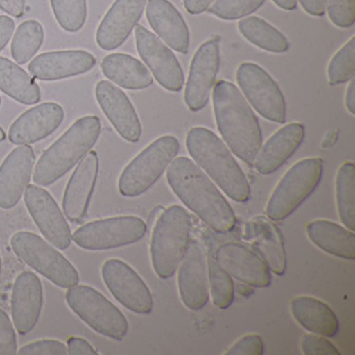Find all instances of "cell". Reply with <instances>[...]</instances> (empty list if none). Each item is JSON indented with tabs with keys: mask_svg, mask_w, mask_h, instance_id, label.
Listing matches in <instances>:
<instances>
[{
	"mask_svg": "<svg viewBox=\"0 0 355 355\" xmlns=\"http://www.w3.org/2000/svg\"><path fill=\"white\" fill-rule=\"evenodd\" d=\"M167 180L182 202L211 230L219 234L234 230L236 219L232 207L192 159H174L167 168Z\"/></svg>",
	"mask_w": 355,
	"mask_h": 355,
	"instance_id": "obj_1",
	"label": "cell"
},
{
	"mask_svg": "<svg viewBox=\"0 0 355 355\" xmlns=\"http://www.w3.org/2000/svg\"><path fill=\"white\" fill-rule=\"evenodd\" d=\"M218 130L228 148L252 166L263 143L261 126L244 95L232 83L220 80L213 93Z\"/></svg>",
	"mask_w": 355,
	"mask_h": 355,
	"instance_id": "obj_2",
	"label": "cell"
},
{
	"mask_svg": "<svg viewBox=\"0 0 355 355\" xmlns=\"http://www.w3.org/2000/svg\"><path fill=\"white\" fill-rule=\"evenodd\" d=\"M186 146L195 163L236 202H246L250 186L225 143L205 128L189 130Z\"/></svg>",
	"mask_w": 355,
	"mask_h": 355,
	"instance_id": "obj_3",
	"label": "cell"
},
{
	"mask_svg": "<svg viewBox=\"0 0 355 355\" xmlns=\"http://www.w3.org/2000/svg\"><path fill=\"white\" fill-rule=\"evenodd\" d=\"M101 132L96 116H85L72 124L41 155L33 180L37 186L49 187L76 167L96 144Z\"/></svg>",
	"mask_w": 355,
	"mask_h": 355,
	"instance_id": "obj_4",
	"label": "cell"
},
{
	"mask_svg": "<svg viewBox=\"0 0 355 355\" xmlns=\"http://www.w3.org/2000/svg\"><path fill=\"white\" fill-rule=\"evenodd\" d=\"M192 230V220L180 205H171L159 216L151 236L150 255L159 277H171L186 252Z\"/></svg>",
	"mask_w": 355,
	"mask_h": 355,
	"instance_id": "obj_5",
	"label": "cell"
},
{
	"mask_svg": "<svg viewBox=\"0 0 355 355\" xmlns=\"http://www.w3.org/2000/svg\"><path fill=\"white\" fill-rule=\"evenodd\" d=\"M180 151L173 136H163L141 151L122 171L118 182L120 194L138 197L144 194L161 178Z\"/></svg>",
	"mask_w": 355,
	"mask_h": 355,
	"instance_id": "obj_6",
	"label": "cell"
},
{
	"mask_svg": "<svg viewBox=\"0 0 355 355\" xmlns=\"http://www.w3.org/2000/svg\"><path fill=\"white\" fill-rule=\"evenodd\" d=\"M11 246L18 259L59 288L68 290L80 282L76 268L38 234L17 232L12 236Z\"/></svg>",
	"mask_w": 355,
	"mask_h": 355,
	"instance_id": "obj_7",
	"label": "cell"
},
{
	"mask_svg": "<svg viewBox=\"0 0 355 355\" xmlns=\"http://www.w3.org/2000/svg\"><path fill=\"white\" fill-rule=\"evenodd\" d=\"M323 175L320 157L301 159L282 176L266 207L272 221L286 219L315 190Z\"/></svg>",
	"mask_w": 355,
	"mask_h": 355,
	"instance_id": "obj_8",
	"label": "cell"
},
{
	"mask_svg": "<svg viewBox=\"0 0 355 355\" xmlns=\"http://www.w3.org/2000/svg\"><path fill=\"white\" fill-rule=\"evenodd\" d=\"M66 301L70 309L97 334L116 340H123L128 334L125 315L96 288L76 284L68 288Z\"/></svg>",
	"mask_w": 355,
	"mask_h": 355,
	"instance_id": "obj_9",
	"label": "cell"
},
{
	"mask_svg": "<svg viewBox=\"0 0 355 355\" xmlns=\"http://www.w3.org/2000/svg\"><path fill=\"white\" fill-rule=\"evenodd\" d=\"M146 232L147 225L142 219L123 216L85 224L74 232L72 240L85 250H111L138 242Z\"/></svg>",
	"mask_w": 355,
	"mask_h": 355,
	"instance_id": "obj_10",
	"label": "cell"
},
{
	"mask_svg": "<svg viewBox=\"0 0 355 355\" xmlns=\"http://www.w3.org/2000/svg\"><path fill=\"white\" fill-rule=\"evenodd\" d=\"M236 82L245 99L265 119L286 122V105L277 83L261 66L243 63L236 70Z\"/></svg>",
	"mask_w": 355,
	"mask_h": 355,
	"instance_id": "obj_11",
	"label": "cell"
},
{
	"mask_svg": "<svg viewBox=\"0 0 355 355\" xmlns=\"http://www.w3.org/2000/svg\"><path fill=\"white\" fill-rule=\"evenodd\" d=\"M101 275L107 290L120 304L139 315L151 313L153 299L150 290L130 265L120 259H107L101 268Z\"/></svg>",
	"mask_w": 355,
	"mask_h": 355,
	"instance_id": "obj_12",
	"label": "cell"
},
{
	"mask_svg": "<svg viewBox=\"0 0 355 355\" xmlns=\"http://www.w3.org/2000/svg\"><path fill=\"white\" fill-rule=\"evenodd\" d=\"M136 44L141 59L157 82L170 92H180L184 84V71L171 49L143 26H137Z\"/></svg>",
	"mask_w": 355,
	"mask_h": 355,
	"instance_id": "obj_13",
	"label": "cell"
},
{
	"mask_svg": "<svg viewBox=\"0 0 355 355\" xmlns=\"http://www.w3.org/2000/svg\"><path fill=\"white\" fill-rule=\"evenodd\" d=\"M24 202L44 238L60 250L69 248L72 242L71 230L49 191L31 184L24 192Z\"/></svg>",
	"mask_w": 355,
	"mask_h": 355,
	"instance_id": "obj_14",
	"label": "cell"
},
{
	"mask_svg": "<svg viewBox=\"0 0 355 355\" xmlns=\"http://www.w3.org/2000/svg\"><path fill=\"white\" fill-rule=\"evenodd\" d=\"M219 68V42L207 41L193 57L187 80L184 101L191 111H201L209 103Z\"/></svg>",
	"mask_w": 355,
	"mask_h": 355,
	"instance_id": "obj_15",
	"label": "cell"
},
{
	"mask_svg": "<svg viewBox=\"0 0 355 355\" xmlns=\"http://www.w3.org/2000/svg\"><path fill=\"white\" fill-rule=\"evenodd\" d=\"M178 271V290L182 302L192 311L203 309L209 301L207 259L198 241L189 243L180 261Z\"/></svg>",
	"mask_w": 355,
	"mask_h": 355,
	"instance_id": "obj_16",
	"label": "cell"
},
{
	"mask_svg": "<svg viewBox=\"0 0 355 355\" xmlns=\"http://www.w3.org/2000/svg\"><path fill=\"white\" fill-rule=\"evenodd\" d=\"M214 259L226 273L247 286L266 288L271 284V271L265 261L244 245L225 243L216 250Z\"/></svg>",
	"mask_w": 355,
	"mask_h": 355,
	"instance_id": "obj_17",
	"label": "cell"
},
{
	"mask_svg": "<svg viewBox=\"0 0 355 355\" xmlns=\"http://www.w3.org/2000/svg\"><path fill=\"white\" fill-rule=\"evenodd\" d=\"M99 107L118 134L130 143L142 136V125L128 95L109 80H101L95 88Z\"/></svg>",
	"mask_w": 355,
	"mask_h": 355,
	"instance_id": "obj_18",
	"label": "cell"
},
{
	"mask_svg": "<svg viewBox=\"0 0 355 355\" xmlns=\"http://www.w3.org/2000/svg\"><path fill=\"white\" fill-rule=\"evenodd\" d=\"M34 149L19 145L0 166V209H12L21 200L34 170Z\"/></svg>",
	"mask_w": 355,
	"mask_h": 355,
	"instance_id": "obj_19",
	"label": "cell"
},
{
	"mask_svg": "<svg viewBox=\"0 0 355 355\" xmlns=\"http://www.w3.org/2000/svg\"><path fill=\"white\" fill-rule=\"evenodd\" d=\"M147 1L148 0H116L97 30L98 46L107 51L121 46L140 21Z\"/></svg>",
	"mask_w": 355,
	"mask_h": 355,
	"instance_id": "obj_20",
	"label": "cell"
},
{
	"mask_svg": "<svg viewBox=\"0 0 355 355\" xmlns=\"http://www.w3.org/2000/svg\"><path fill=\"white\" fill-rule=\"evenodd\" d=\"M43 286L40 278L31 271L22 272L14 282L12 292V318L18 334H30L42 313Z\"/></svg>",
	"mask_w": 355,
	"mask_h": 355,
	"instance_id": "obj_21",
	"label": "cell"
},
{
	"mask_svg": "<svg viewBox=\"0 0 355 355\" xmlns=\"http://www.w3.org/2000/svg\"><path fill=\"white\" fill-rule=\"evenodd\" d=\"M99 172L98 155L90 151L78 163L66 187L63 198L65 217L73 223H80L90 205Z\"/></svg>",
	"mask_w": 355,
	"mask_h": 355,
	"instance_id": "obj_22",
	"label": "cell"
},
{
	"mask_svg": "<svg viewBox=\"0 0 355 355\" xmlns=\"http://www.w3.org/2000/svg\"><path fill=\"white\" fill-rule=\"evenodd\" d=\"M63 107L55 103H44L24 112L12 124L9 139L13 144L31 145L55 132L63 122Z\"/></svg>",
	"mask_w": 355,
	"mask_h": 355,
	"instance_id": "obj_23",
	"label": "cell"
},
{
	"mask_svg": "<svg viewBox=\"0 0 355 355\" xmlns=\"http://www.w3.org/2000/svg\"><path fill=\"white\" fill-rule=\"evenodd\" d=\"M95 65L94 55L86 51H49L33 59L28 71L37 80L53 82L87 73Z\"/></svg>",
	"mask_w": 355,
	"mask_h": 355,
	"instance_id": "obj_24",
	"label": "cell"
},
{
	"mask_svg": "<svg viewBox=\"0 0 355 355\" xmlns=\"http://www.w3.org/2000/svg\"><path fill=\"white\" fill-rule=\"evenodd\" d=\"M244 239L259 252L270 271L284 275L286 270V252L282 232L269 218L257 216L247 222Z\"/></svg>",
	"mask_w": 355,
	"mask_h": 355,
	"instance_id": "obj_25",
	"label": "cell"
},
{
	"mask_svg": "<svg viewBox=\"0 0 355 355\" xmlns=\"http://www.w3.org/2000/svg\"><path fill=\"white\" fill-rule=\"evenodd\" d=\"M146 17L155 34L170 49L187 55L190 32L182 14L169 0H148Z\"/></svg>",
	"mask_w": 355,
	"mask_h": 355,
	"instance_id": "obj_26",
	"label": "cell"
},
{
	"mask_svg": "<svg viewBox=\"0 0 355 355\" xmlns=\"http://www.w3.org/2000/svg\"><path fill=\"white\" fill-rule=\"evenodd\" d=\"M304 137V125L297 122L278 130L259 149L253 164L257 171L263 175L277 171L300 147Z\"/></svg>",
	"mask_w": 355,
	"mask_h": 355,
	"instance_id": "obj_27",
	"label": "cell"
},
{
	"mask_svg": "<svg viewBox=\"0 0 355 355\" xmlns=\"http://www.w3.org/2000/svg\"><path fill=\"white\" fill-rule=\"evenodd\" d=\"M290 307L294 319L311 334L331 338L340 329L336 313L320 299L311 296L295 297L291 300Z\"/></svg>",
	"mask_w": 355,
	"mask_h": 355,
	"instance_id": "obj_28",
	"label": "cell"
},
{
	"mask_svg": "<svg viewBox=\"0 0 355 355\" xmlns=\"http://www.w3.org/2000/svg\"><path fill=\"white\" fill-rule=\"evenodd\" d=\"M105 78L117 86L128 90H144L153 84V76L148 68L125 53H112L101 62Z\"/></svg>",
	"mask_w": 355,
	"mask_h": 355,
	"instance_id": "obj_29",
	"label": "cell"
},
{
	"mask_svg": "<svg viewBox=\"0 0 355 355\" xmlns=\"http://www.w3.org/2000/svg\"><path fill=\"white\" fill-rule=\"evenodd\" d=\"M309 240L324 252L340 259H355V236L348 228L327 220H315L306 225Z\"/></svg>",
	"mask_w": 355,
	"mask_h": 355,
	"instance_id": "obj_30",
	"label": "cell"
},
{
	"mask_svg": "<svg viewBox=\"0 0 355 355\" xmlns=\"http://www.w3.org/2000/svg\"><path fill=\"white\" fill-rule=\"evenodd\" d=\"M0 91L22 105H36L41 91L34 78L18 64L0 57Z\"/></svg>",
	"mask_w": 355,
	"mask_h": 355,
	"instance_id": "obj_31",
	"label": "cell"
},
{
	"mask_svg": "<svg viewBox=\"0 0 355 355\" xmlns=\"http://www.w3.org/2000/svg\"><path fill=\"white\" fill-rule=\"evenodd\" d=\"M238 28L246 40L263 51L284 53L290 49V43L286 36L257 16L245 17L239 22Z\"/></svg>",
	"mask_w": 355,
	"mask_h": 355,
	"instance_id": "obj_32",
	"label": "cell"
},
{
	"mask_svg": "<svg viewBox=\"0 0 355 355\" xmlns=\"http://www.w3.org/2000/svg\"><path fill=\"white\" fill-rule=\"evenodd\" d=\"M336 200L338 216L345 227L355 230V167L351 162L343 164L336 178Z\"/></svg>",
	"mask_w": 355,
	"mask_h": 355,
	"instance_id": "obj_33",
	"label": "cell"
},
{
	"mask_svg": "<svg viewBox=\"0 0 355 355\" xmlns=\"http://www.w3.org/2000/svg\"><path fill=\"white\" fill-rule=\"evenodd\" d=\"M44 41V30L40 22L26 20L22 22L12 41L11 53L18 65L28 63L35 57Z\"/></svg>",
	"mask_w": 355,
	"mask_h": 355,
	"instance_id": "obj_34",
	"label": "cell"
},
{
	"mask_svg": "<svg viewBox=\"0 0 355 355\" xmlns=\"http://www.w3.org/2000/svg\"><path fill=\"white\" fill-rule=\"evenodd\" d=\"M59 26L68 33H78L87 20V0H51Z\"/></svg>",
	"mask_w": 355,
	"mask_h": 355,
	"instance_id": "obj_35",
	"label": "cell"
},
{
	"mask_svg": "<svg viewBox=\"0 0 355 355\" xmlns=\"http://www.w3.org/2000/svg\"><path fill=\"white\" fill-rule=\"evenodd\" d=\"M207 276L214 304L221 309H227L234 298V286L232 276L216 263L213 257L207 259Z\"/></svg>",
	"mask_w": 355,
	"mask_h": 355,
	"instance_id": "obj_36",
	"label": "cell"
},
{
	"mask_svg": "<svg viewBox=\"0 0 355 355\" xmlns=\"http://www.w3.org/2000/svg\"><path fill=\"white\" fill-rule=\"evenodd\" d=\"M355 76V37H352L328 64V83L331 86L350 82Z\"/></svg>",
	"mask_w": 355,
	"mask_h": 355,
	"instance_id": "obj_37",
	"label": "cell"
},
{
	"mask_svg": "<svg viewBox=\"0 0 355 355\" xmlns=\"http://www.w3.org/2000/svg\"><path fill=\"white\" fill-rule=\"evenodd\" d=\"M266 0H216L209 12L220 19L238 20L248 17L265 3Z\"/></svg>",
	"mask_w": 355,
	"mask_h": 355,
	"instance_id": "obj_38",
	"label": "cell"
},
{
	"mask_svg": "<svg viewBox=\"0 0 355 355\" xmlns=\"http://www.w3.org/2000/svg\"><path fill=\"white\" fill-rule=\"evenodd\" d=\"M330 21L340 28H349L355 22V0H327L326 1Z\"/></svg>",
	"mask_w": 355,
	"mask_h": 355,
	"instance_id": "obj_39",
	"label": "cell"
},
{
	"mask_svg": "<svg viewBox=\"0 0 355 355\" xmlns=\"http://www.w3.org/2000/svg\"><path fill=\"white\" fill-rule=\"evenodd\" d=\"M17 354V338L8 313L0 309V355Z\"/></svg>",
	"mask_w": 355,
	"mask_h": 355,
	"instance_id": "obj_40",
	"label": "cell"
},
{
	"mask_svg": "<svg viewBox=\"0 0 355 355\" xmlns=\"http://www.w3.org/2000/svg\"><path fill=\"white\" fill-rule=\"evenodd\" d=\"M301 350L305 355H340L338 349L325 336L315 334L303 336Z\"/></svg>",
	"mask_w": 355,
	"mask_h": 355,
	"instance_id": "obj_41",
	"label": "cell"
},
{
	"mask_svg": "<svg viewBox=\"0 0 355 355\" xmlns=\"http://www.w3.org/2000/svg\"><path fill=\"white\" fill-rule=\"evenodd\" d=\"M20 355H67L68 349L63 343L57 340H40L22 347Z\"/></svg>",
	"mask_w": 355,
	"mask_h": 355,
	"instance_id": "obj_42",
	"label": "cell"
},
{
	"mask_svg": "<svg viewBox=\"0 0 355 355\" xmlns=\"http://www.w3.org/2000/svg\"><path fill=\"white\" fill-rule=\"evenodd\" d=\"M265 352L263 338L259 334H247L239 338L226 351V355H261Z\"/></svg>",
	"mask_w": 355,
	"mask_h": 355,
	"instance_id": "obj_43",
	"label": "cell"
},
{
	"mask_svg": "<svg viewBox=\"0 0 355 355\" xmlns=\"http://www.w3.org/2000/svg\"><path fill=\"white\" fill-rule=\"evenodd\" d=\"M68 354L70 355H95L98 354L92 345L85 338L72 336L68 338Z\"/></svg>",
	"mask_w": 355,
	"mask_h": 355,
	"instance_id": "obj_44",
	"label": "cell"
},
{
	"mask_svg": "<svg viewBox=\"0 0 355 355\" xmlns=\"http://www.w3.org/2000/svg\"><path fill=\"white\" fill-rule=\"evenodd\" d=\"M15 31V22L9 16L0 15V51L7 46Z\"/></svg>",
	"mask_w": 355,
	"mask_h": 355,
	"instance_id": "obj_45",
	"label": "cell"
},
{
	"mask_svg": "<svg viewBox=\"0 0 355 355\" xmlns=\"http://www.w3.org/2000/svg\"><path fill=\"white\" fill-rule=\"evenodd\" d=\"M0 10L13 16L20 18L26 12V1L24 0H0Z\"/></svg>",
	"mask_w": 355,
	"mask_h": 355,
	"instance_id": "obj_46",
	"label": "cell"
},
{
	"mask_svg": "<svg viewBox=\"0 0 355 355\" xmlns=\"http://www.w3.org/2000/svg\"><path fill=\"white\" fill-rule=\"evenodd\" d=\"M326 1L327 0H299L302 9L315 17H321L325 14Z\"/></svg>",
	"mask_w": 355,
	"mask_h": 355,
	"instance_id": "obj_47",
	"label": "cell"
},
{
	"mask_svg": "<svg viewBox=\"0 0 355 355\" xmlns=\"http://www.w3.org/2000/svg\"><path fill=\"white\" fill-rule=\"evenodd\" d=\"M215 0H184V9L192 15H199L207 11Z\"/></svg>",
	"mask_w": 355,
	"mask_h": 355,
	"instance_id": "obj_48",
	"label": "cell"
},
{
	"mask_svg": "<svg viewBox=\"0 0 355 355\" xmlns=\"http://www.w3.org/2000/svg\"><path fill=\"white\" fill-rule=\"evenodd\" d=\"M345 105L351 115H355V80L354 78L350 80L348 89L346 91L345 97Z\"/></svg>",
	"mask_w": 355,
	"mask_h": 355,
	"instance_id": "obj_49",
	"label": "cell"
},
{
	"mask_svg": "<svg viewBox=\"0 0 355 355\" xmlns=\"http://www.w3.org/2000/svg\"><path fill=\"white\" fill-rule=\"evenodd\" d=\"M277 7L286 11H293L297 8V0H273Z\"/></svg>",
	"mask_w": 355,
	"mask_h": 355,
	"instance_id": "obj_50",
	"label": "cell"
},
{
	"mask_svg": "<svg viewBox=\"0 0 355 355\" xmlns=\"http://www.w3.org/2000/svg\"><path fill=\"white\" fill-rule=\"evenodd\" d=\"M6 139V132L3 128H0V143L3 142Z\"/></svg>",
	"mask_w": 355,
	"mask_h": 355,
	"instance_id": "obj_51",
	"label": "cell"
},
{
	"mask_svg": "<svg viewBox=\"0 0 355 355\" xmlns=\"http://www.w3.org/2000/svg\"><path fill=\"white\" fill-rule=\"evenodd\" d=\"M1 270H3V261H1V257H0V273H1Z\"/></svg>",
	"mask_w": 355,
	"mask_h": 355,
	"instance_id": "obj_52",
	"label": "cell"
},
{
	"mask_svg": "<svg viewBox=\"0 0 355 355\" xmlns=\"http://www.w3.org/2000/svg\"><path fill=\"white\" fill-rule=\"evenodd\" d=\"M0 105H1V97H0Z\"/></svg>",
	"mask_w": 355,
	"mask_h": 355,
	"instance_id": "obj_53",
	"label": "cell"
}]
</instances>
